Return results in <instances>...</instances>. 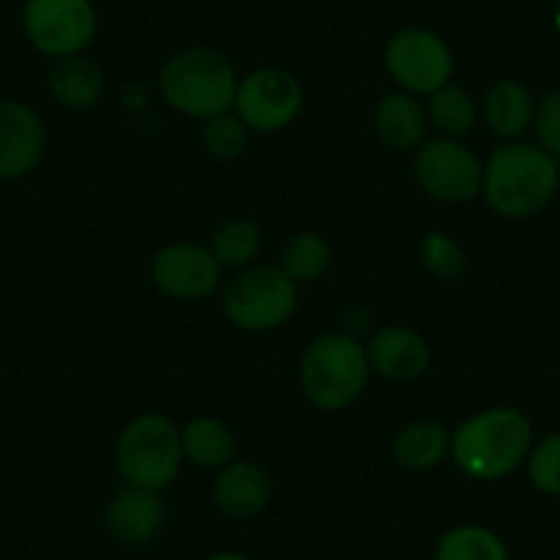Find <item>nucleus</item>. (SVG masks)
<instances>
[{
    "label": "nucleus",
    "mask_w": 560,
    "mask_h": 560,
    "mask_svg": "<svg viewBox=\"0 0 560 560\" xmlns=\"http://www.w3.org/2000/svg\"><path fill=\"white\" fill-rule=\"evenodd\" d=\"M209 250L218 258L220 267H253L258 250H261V229L247 218L225 220V223L214 231L212 242H209Z\"/></svg>",
    "instance_id": "obj_24"
},
{
    "label": "nucleus",
    "mask_w": 560,
    "mask_h": 560,
    "mask_svg": "<svg viewBox=\"0 0 560 560\" xmlns=\"http://www.w3.org/2000/svg\"><path fill=\"white\" fill-rule=\"evenodd\" d=\"M207 560H250V558L242 552H234V549H225V552H214L212 558H207Z\"/></svg>",
    "instance_id": "obj_29"
},
{
    "label": "nucleus",
    "mask_w": 560,
    "mask_h": 560,
    "mask_svg": "<svg viewBox=\"0 0 560 560\" xmlns=\"http://www.w3.org/2000/svg\"><path fill=\"white\" fill-rule=\"evenodd\" d=\"M165 516H168V509H165L160 492L124 483V489H118L107 503L105 527L116 541L140 547L163 530Z\"/></svg>",
    "instance_id": "obj_14"
},
{
    "label": "nucleus",
    "mask_w": 560,
    "mask_h": 560,
    "mask_svg": "<svg viewBox=\"0 0 560 560\" xmlns=\"http://www.w3.org/2000/svg\"><path fill=\"white\" fill-rule=\"evenodd\" d=\"M420 261L434 278L456 280L465 272V253L462 245L445 231H429L420 242Z\"/></svg>",
    "instance_id": "obj_26"
},
{
    "label": "nucleus",
    "mask_w": 560,
    "mask_h": 560,
    "mask_svg": "<svg viewBox=\"0 0 560 560\" xmlns=\"http://www.w3.org/2000/svg\"><path fill=\"white\" fill-rule=\"evenodd\" d=\"M223 311L240 330H278L298 311V283L272 264L245 267L225 287Z\"/></svg>",
    "instance_id": "obj_6"
},
{
    "label": "nucleus",
    "mask_w": 560,
    "mask_h": 560,
    "mask_svg": "<svg viewBox=\"0 0 560 560\" xmlns=\"http://www.w3.org/2000/svg\"><path fill=\"white\" fill-rule=\"evenodd\" d=\"M481 113L487 127L509 143V140H520L533 127L536 100L516 80H500L483 96Z\"/></svg>",
    "instance_id": "obj_17"
},
{
    "label": "nucleus",
    "mask_w": 560,
    "mask_h": 560,
    "mask_svg": "<svg viewBox=\"0 0 560 560\" xmlns=\"http://www.w3.org/2000/svg\"><path fill=\"white\" fill-rule=\"evenodd\" d=\"M558 160L538 143L509 140L483 163L481 196L492 212L525 220L541 212L558 192Z\"/></svg>",
    "instance_id": "obj_1"
},
{
    "label": "nucleus",
    "mask_w": 560,
    "mask_h": 560,
    "mask_svg": "<svg viewBox=\"0 0 560 560\" xmlns=\"http://www.w3.org/2000/svg\"><path fill=\"white\" fill-rule=\"evenodd\" d=\"M555 23H558V28H560V0H558V9H555Z\"/></svg>",
    "instance_id": "obj_30"
},
{
    "label": "nucleus",
    "mask_w": 560,
    "mask_h": 560,
    "mask_svg": "<svg viewBox=\"0 0 560 560\" xmlns=\"http://www.w3.org/2000/svg\"><path fill=\"white\" fill-rule=\"evenodd\" d=\"M393 459L409 472H427L451 456V432L432 420L409 423L393 438Z\"/></svg>",
    "instance_id": "obj_20"
},
{
    "label": "nucleus",
    "mask_w": 560,
    "mask_h": 560,
    "mask_svg": "<svg viewBox=\"0 0 560 560\" xmlns=\"http://www.w3.org/2000/svg\"><path fill=\"white\" fill-rule=\"evenodd\" d=\"M182 465V429L165 415H138L118 434L116 470L127 487L163 492L179 478Z\"/></svg>",
    "instance_id": "obj_5"
},
{
    "label": "nucleus",
    "mask_w": 560,
    "mask_h": 560,
    "mask_svg": "<svg viewBox=\"0 0 560 560\" xmlns=\"http://www.w3.org/2000/svg\"><path fill=\"white\" fill-rule=\"evenodd\" d=\"M220 264L212 250L196 242H174L152 261L154 287L179 303H198L214 294L220 283Z\"/></svg>",
    "instance_id": "obj_11"
},
{
    "label": "nucleus",
    "mask_w": 560,
    "mask_h": 560,
    "mask_svg": "<svg viewBox=\"0 0 560 560\" xmlns=\"http://www.w3.org/2000/svg\"><path fill=\"white\" fill-rule=\"evenodd\" d=\"M374 129L387 149L412 152L427 140V105L407 91H393V94L382 96L376 105Z\"/></svg>",
    "instance_id": "obj_16"
},
{
    "label": "nucleus",
    "mask_w": 560,
    "mask_h": 560,
    "mask_svg": "<svg viewBox=\"0 0 560 560\" xmlns=\"http://www.w3.org/2000/svg\"><path fill=\"white\" fill-rule=\"evenodd\" d=\"M527 478L544 494L560 498V434H549L527 454Z\"/></svg>",
    "instance_id": "obj_27"
},
{
    "label": "nucleus",
    "mask_w": 560,
    "mask_h": 560,
    "mask_svg": "<svg viewBox=\"0 0 560 560\" xmlns=\"http://www.w3.org/2000/svg\"><path fill=\"white\" fill-rule=\"evenodd\" d=\"M25 36L45 56H83L96 34V12L91 0H25Z\"/></svg>",
    "instance_id": "obj_9"
},
{
    "label": "nucleus",
    "mask_w": 560,
    "mask_h": 560,
    "mask_svg": "<svg viewBox=\"0 0 560 560\" xmlns=\"http://www.w3.org/2000/svg\"><path fill=\"white\" fill-rule=\"evenodd\" d=\"M247 135L250 129L236 118V113H223V116H214L209 121H203V149H207L212 158L218 160H236L242 158V152L247 149Z\"/></svg>",
    "instance_id": "obj_25"
},
{
    "label": "nucleus",
    "mask_w": 560,
    "mask_h": 560,
    "mask_svg": "<svg viewBox=\"0 0 560 560\" xmlns=\"http://www.w3.org/2000/svg\"><path fill=\"white\" fill-rule=\"evenodd\" d=\"M182 454L185 462L201 470H223L236 459V438L225 420L214 415H198L182 429Z\"/></svg>",
    "instance_id": "obj_19"
},
{
    "label": "nucleus",
    "mask_w": 560,
    "mask_h": 560,
    "mask_svg": "<svg viewBox=\"0 0 560 560\" xmlns=\"http://www.w3.org/2000/svg\"><path fill=\"white\" fill-rule=\"evenodd\" d=\"M330 245L316 231H300V234L289 236V242L280 250L278 267L294 280V283H311V280L322 278L330 267Z\"/></svg>",
    "instance_id": "obj_23"
},
{
    "label": "nucleus",
    "mask_w": 560,
    "mask_h": 560,
    "mask_svg": "<svg viewBox=\"0 0 560 560\" xmlns=\"http://www.w3.org/2000/svg\"><path fill=\"white\" fill-rule=\"evenodd\" d=\"M429 127L440 132V138L462 140L470 135V129L478 121V105L462 85L448 83L440 91H434L427 102Z\"/></svg>",
    "instance_id": "obj_22"
},
{
    "label": "nucleus",
    "mask_w": 560,
    "mask_h": 560,
    "mask_svg": "<svg viewBox=\"0 0 560 560\" xmlns=\"http://www.w3.org/2000/svg\"><path fill=\"white\" fill-rule=\"evenodd\" d=\"M533 448V423L514 407L476 412L451 434V459L476 481H500L520 470Z\"/></svg>",
    "instance_id": "obj_2"
},
{
    "label": "nucleus",
    "mask_w": 560,
    "mask_h": 560,
    "mask_svg": "<svg viewBox=\"0 0 560 560\" xmlns=\"http://www.w3.org/2000/svg\"><path fill=\"white\" fill-rule=\"evenodd\" d=\"M369 365L374 374L390 382H412L427 374L432 349L420 332L404 325L380 327L365 343Z\"/></svg>",
    "instance_id": "obj_13"
},
{
    "label": "nucleus",
    "mask_w": 560,
    "mask_h": 560,
    "mask_svg": "<svg viewBox=\"0 0 560 560\" xmlns=\"http://www.w3.org/2000/svg\"><path fill=\"white\" fill-rule=\"evenodd\" d=\"M371 365L365 343L347 332L314 338L300 360V385L308 401L325 412L352 407L369 387Z\"/></svg>",
    "instance_id": "obj_4"
},
{
    "label": "nucleus",
    "mask_w": 560,
    "mask_h": 560,
    "mask_svg": "<svg viewBox=\"0 0 560 560\" xmlns=\"http://www.w3.org/2000/svg\"><path fill=\"white\" fill-rule=\"evenodd\" d=\"M236 85L240 80L234 63L209 47L176 52L160 72V94L165 105L201 121L234 110Z\"/></svg>",
    "instance_id": "obj_3"
},
{
    "label": "nucleus",
    "mask_w": 560,
    "mask_h": 560,
    "mask_svg": "<svg viewBox=\"0 0 560 560\" xmlns=\"http://www.w3.org/2000/svg\"><path fill=\"white\" fill-rule=\"evenodd\" d=\"M47 85L58 105L69 107V110H89V107L100 105L102 94H105V74L91 58L69 56L56 61Z\"/></svg>",
    "instance_id": "obj_18"
},
{
    "label": "nucleus",
    "mask_w": 560,
    "mask_h": 560,
    "mask_svg": "<svg viewBox=\"0 0 560 560\" xmlns=\"http://www.w3.org/2000/svg\"><path fill=\"white\" fill-rule=\"evenodd\" d=\"M212 494L218 509L223 511L229 520L247 522L256 520V516L269 505L272 483H269V476L256 465V462L234 459L229 462L223 470H218Z\"/></svg>",
    "instance_id": "obj_15"
},
{
    "label": "nucleus",
    "mask_w": 560,
    "mask_h": 560,
    "mask_svg": "<svg viewBox=\"0 0 560 560\" xmlns=\"http://www.w3.org/2000/svg\"><path fill=\"white\" fill-rule=\"evenodd\" d=\"M434 560H511L509 547L494 530L483 525H454L440 536Z\"/></svg>",
    "instance_id": "obj_21"
},
{
    "label": "nucleus",
    "mask_w": 560,
    "mask_h": 560,
    "mask_svg": "<svg viewBox=\"0 0 560 560\" xmlns=\"http://www.w3.org/2000/svg\"><path fill=\"white\" fill-rule=\"evenodd\" d=\"M47 152L45 121L31 105L0 100V179L34 174Z\"/></svg>",
    "instance_id": "obj_12"
},
{
    "label": "nucleus",
    "mask_w": 560,
    "mask_h": 560,
    "mask_svg": "<svg viewBox=\"0 0 560 560\" xmlns=\"http://www.w3.org/2000/svg\"><path fill=\"white\" fill-rule=\"evenodd\" d=\"M412 174L420 190L434 201L467 203L481 192L483 163L462 140L434 138L415 149Z\"/></svg>",
    "instance_id": "obj_7"
},
{
    "label": "nucleus",
    "mask_w": 560,
    "mask_h": 560,
    "mask_svg": "<svg viewBox=\"0 0 560 560\" xmlns=\"http://www.w3.org/2000/svg\"><path fill=\"white\" fill-rule=\"evenodd\" d=\"M454 52L443 36L427 28H401L385 47V69L398 89L432 96L454 78Z\"/></svg>",
    "instance_id": "obj_8"
},
{
    "label": "nucleus",
    "mask_w": 560,
    "mask_h": 560,
    "mask_svg": "<svg viewBox=\"0 0 560 560\" xmlns=\"http://www.w3.org/2000/svg\"><path fill=\"white\" fill-rule=\"evenodd\" d=\"M538 147L544 152L560 158V89L549 91L541 102H536V118H533Z\"/></svg>",
    "instance_id": "obj_28"
},
{
    "label": "nucleus",
    "mask_w": 560,
    "mask_h": 560,
    "mask_svg": "<svg viewBox=\"0 0 560 560\" xmlns=\"http://www.w3.org/2000/svg\"><path fill=\"white\" fill-rule=\"evenodd\" d=\"M303 85L287 69H258L236 85L234 113L250 132H280L303 113Z\"/></svg>",
    "instance_id": "obj_10"
}]
</instances>
